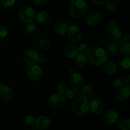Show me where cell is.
Returning a JSON list of instances; mask_svg holds the SVG:
<instances>
[{"label": "cell", "instance_id": "6da1fadb", "mask_svg": "<svg viewBox=\"0 0 130 130\" xmlns=\"http://www.w3.org/2000/svg\"><path fill=\"white\" fill-rule=\"evenodd\" d=\"M88 61L95 66H100L108 60L109 55L104 48L99 46H92L88 48L86 53Z\"/></svg>", "mask_w": 130, "mask_h": 130}, {"label": "cell", "instance_id": "7a4b0ae2", "mask_svg": "<svg viewBox=\"0 0 130 130\" xmlns=\"http://www.w3.org/2000/svg\"><path fill=\"white\" fill-rule=\"evenodd\" d=\"M90 101L88 99L82 97H77L74 100L72 108L74 113L78 116L86 115L89 110Z\"/></svg>", "mask_w": 130, "mask_h": 130}, {"label": "cell", "instance_id": "3957f363", "mask_svg": "<svg viewBox=\"0 0 130 130\" xmlns=\"http://www.w3.org/2000/svg\"><path fill=\"white\" fill-rule=\"evenodd\" d=\"M88 5L85 0H76L72 3L70 8V15L75 19L83 17L88 11Z\"/></svg>", "mask_w": 130, "mask_h": 130}, {"label": "cell", "instance_id": "277c9868", "mask_svg": "<svg viewBox=\"0 0 130 130\" xmlns=\"http://www.w3.org/2000/svg\"><path fill=\"white\" fill-rule=\"evenodd\" d=\"M18 16L21 21L25 23L32 22L36 17V13L30 6H22L19 10Z\"/></svg>", "mask_w": 130, "mask_h": 130}, {"label": "cell", "instance_id": "5b68a950", "mask_svg": "<svg viewBox=\"0 0 130 130\" xmlns=\"http://www.w3.org/2000/svg\"><path fill=\"white\" fill-rule=\"evenodd\" d=\"M67 34L68 39L73 44L78 43L82 39V30L76 25L68 26Z\"/></svg>", "mask_w": 130, "mask_h": 130}, {"label": "cell", "instance_id": "8992f818", "mask_svg": "<svg viewBox=\"0 0 130 130\" xmlns=\"http://www.w3.org/2000/svg\"><path fill=\"white\" fill-rule=\"evenodd\" d=\"M66 102L64 95L58 92L51 95L48 99V104L53 109H59L62 107L66 104Z\"/></svg>", "mask_w": 130, "mask_h": 130}, {"label": "cell", "instance_id": "52a82bcc", "mask_svg": "<svg viewBox=\"0 0 130 130\" xmlns=\"http://www.w3.org/2000/svg\"><path fill=\"white\" fill-rule=\"evenodd\" d=\"M22 58L26 64L32 66L36 65L39 62V55L34 50L27 49L23 53Z\"/></svg>", "mask_w": 130, "mask_h": 130}, {"label": "cell", "instance_id": "ba28073f", "mask_svg": "<svg viewBox=\"0 0 130 130\" xmlns=\"http://www.w3.org/2000/svg\"><path fill=\"white\" fill-rule=\"evenodd\" d=\"M43 75L41 68L38 65L29 66L27 68V76L30 80L37 81L39 80Z\"/></svg>", "mask_w": 130, "mask_h": 130}, {"label": "cell", "instance_id": "9c48e42d", "mask_svg": "<svg viewBox=\"0 0 130 130\" xmlns=\"http://www.w3.org/2000/svg\"><path fill=\"white\" fill-rule=\"evenodd\" d=\"M119 119L118 114L114 110L107 111L102 117L101 121L104 124H112L116 123Z\"/></svg>", "mask_w": 130, "mask_h": 130}, {"label": "cell", "instance_id": "30bf717a", "mask_svg": "<svg viewBox=\"0 0 130 130\" xmlns=\"http://www.w3.org/2000/svg\"><path fill=\"white\" fill-rule=\"evenodd\" d=\"M102 18V14L100 11H93L86 17V22L90 26L96 27L100 24Z\"/></svg>", "mask_w": 130, "mask_h": 130}, {"label": "cell", "instance_id": "8fae6325", "mask_svg": "<svg viewBox=\"0 0 130 130\" xmlns=\"http://www.w3.org/2000/svg\"><path fill=\"white\" fill-rule=\"evenodd\" d=\"M108 38L114 43H118L120 41L122 37V32L120 29L116 25L109 26L107 30Z\"/></svg>", "mask_w": 130, "mask_h": 130}, {"label": "cell", "instance_id": "7c38bea8", "mask_svg": "<svg viewBox=\"0 0 130 130\" xmlns=\"http://www.w3.org/2000/svg\"><path fill=\"white\" fill-rule=\"evenodd\" d=\"M51 124V119L46 116H41L35 119L34 125L38 129L43 130L48 129Z\"/></svg>", "mask_w": 130, "mask_h": 130}, {"label": "cell", "instance_id": "4fadbf2b", "mask_svg": "<svg viewBox=\"0 0 130 130\" xmlns=\"http://www.w3.org/2000/svg\"><path fill=\"white\" fill-rule=\"evenodd\" d=\"M89 109H90L93 114L99 115L104 112V105L100 100L98 99H93L90 102Z\"/></svg>", "mask_w": 130, "mask_h": 130}, {"label": "cell", "instance_id": "5bb4252c", "mask_svg": "<svg viewBox=\"0 0 130 130\" xmlns=\"http://www.w3.org/2000/svg\"><path fill=\"white\" fill-rule=\"evenodd\" d=\"M119 51L126 55L130 54V34H127L119 43Z\"/></svg>", "mask_w": 130, "mask_h": 130}, {"label": "cell", "instance_id": "9a60e30c", "mask_svg": "<svg viewBox=\"0 0 130 130\" xmlns=\"http://www.w3.org/2000/svg\"><path fill=\"white\" fill-rule=\"evenodd\" d=\"M13 96L12 90L6 85L0 84V99L7 102L11 100Z\"/></svg>", "mask_w": 130, "mask_h": 130}, {"label": "cell", "instance_id": "2e32d148", "mask_svg": "<svg viewBox=\"0 0 130 130\" xmlns=\"http://www.w3.org/2000/svg\"><path fill=\"white\" fill-rule=\"evenodd\" d=\"M63 54L69 58H74L78 54L77 46L74 44H68L63 48Z\"/></svg>", "mask_w": 130, "mask_h": 130}, {"label": "cell", "instance_id": "e0dca14e", "mask_svg": "<svg viewBox=\"0 0 130 130\" xmlns=\"http://www.w3.org/2000/svg\"><path fill=\"white\" fill-rule=\"evenodd\" d=\"M117 99L120 102H124L128 100L130 96V90L127 88L123 87L118 89L116 92Z\"/></svg>", "mask_w": 130, "mask_h": 130}, {"label": "cell", "instance_id": "ac0fdd59", "mask_svg": "<svg viewBox=\"0 0 130 130\" xmlns=\"http://www.w3.org/2000/svg\"><path fill=\"white\" fill-rule=\"evenodd\" d=\"M69 80L72 85L77 86H83L85 82V79L83 76L77 72H73L69 76Z\"/></svg>", "mask_w": 130, "mask_h": 130}, {"label": "cell", "instance_id": "d6986e66", "mask_svg": "<svg viewBox=\"0 0 130 130\" xmlns=\"http://www.w3.org/2000/svg\"><path fill=\"white\" fill-rule=\"evenodd\" d=\"M50 14L45 10H41L39 11L36 14L35 19L36 20L37 22L40 24H44L48 22L50 20Z\"/></svg>", "mask_w": 130, "mask_h": 130}, {"label": "cell", "instance_id": "ffe728a7", "mask_svg": "<svg viewBox=\"0 0 130 130\" xmlns=\"http://www.w3.org/2000/svg\"><path fill=\"white\" fill-rule=\"evenodd\" d=\"M67 29H68V26L65 23H59V24H57L54 27V34H55L57 36H63L67 34Z\"/></svg>", "mask_w": 130, "mask_h": 130}, {"label": "cell", "instance_id": "44dd1931", "mask_svg": "<svg viewBox=\"0 0 130 130\" xmlns=\"http://www.w3.org/2000/svg\"><path fill=\"white\" fill-rule=\"evenodd\" d=\"M108 55L112 56V57H116L119 53V48L117 45L116 43L114 42H110L108 43L106 46V50Z\"/></svg>", "mask_w": 130, "mask_h": 130}, {"label": "cell", "instance_id": "7402d4cb", "mask_svg": "<svg viewBox=\"0 0 130 130\" xmlns=\"http://www.w3.org/2000/svg\"><path fill=\"white\" fill-rule=\"evenodd\" d=\"M104 69L109 74H114L117 71V66L112 61H107L104 63Z\"/></svg>", "mask_w": 130, "mask_h": 130}, {"label": "cell", "instance_id": "603a6c76", "mask_svg": "<svg viewBox=\"0 0 130 130\" xmlns=\"http://www.w3.org/2000/svg\"><path fill=\"white\" fill-rule=\"evenodd\" d=\"M79 91L76 88L71 87L69 88H67L66 92L64 93L65 97L71 100H75L79 97Z\"/></svg>", "mask_w": 130, "mask_h": 130}, {"label": "cell", "instance_id": "cb8c5ba5", "mask_svg": "<svg viewBox=\"0 0 130 130\" xmlns=\"http://www.w3.org/2000/svg\"><path fill=\"white\" fill-rule=\"evenodd\" d=\"M93 93L92 88L91 86L88 85H83L82 88H81V90L79 91L80 95L81 97L84 98V99H88L91 96Z\"/></svg>", "mask_w": 130, "mask_h": 130}, {"label": "cell", "instance_id": "d4e9b609", "mask_svg": "<svg viewBox=\"0 0 130 130\" xmlns=\"http://www.w3.org/2000/svg\"><path fill=\"white\" fill-rule=\"evenodd\" d=\"M75 62L79 67H84L88 62V58L86 54L78 53L75 57Z\"/></svg>", "mask_w": 130, "mask_h": 130}, {"label": "cell", "instance_id": "484cf974", "mask_svg": "<svg viewBox=\"0 0 130 130\" xmlns=\"http://www.w3.org/2000/svg\"><path fill=\"white\" fill-rule=\"evenodd\" d=\"M118 126L121 130H130V119L129 118L121 119L118 123Z\"/></svg>", "mask_w": 130, "mask_h": 130}, {"label": "cell", "instance_id": "4316f807", "mask_svg": "<svg viewBox=\"0 0 130 130\" xmlns=\"http://www.w3.org/2000/svg\"><path fill=\"white\" fill-rule=\"evenodd\" d=\"M38 27L34 22H30L26 26V32L29 36H34L36 33Z\"/></svg>", "mask_w": 130, "mask_h": 130}, {"label": "cell", "instance_id": "83f0119b", "mask_svg": "<svg viewBox=\"0 0 130 130\" xmlns=\"http://www.w3.org/2000/svg\"><path fill=\"white\" fill-rule=\"evenodd\" d=\"M119 65L122 69L129 70L130 68V58L129 57H124L119 62Z\"/></svg>", "mask_w": 130, "mask_h": 130}, {"label": "cell", "instance_id": "f1b7e54d", "mask_svg": "<svg viewBox=\"0 0 130 130\" xmlns=\"http://www.w3.org/2000/svg\"><path fill=\"white\" fill-rule=\"evenodd\" d=\"M112 85L116 88H120L124 86V80L122 78L114 79L112 81Z\"/></svg>", "mask_w": 130, "mask_h": 130}, {"label": "cell", "instance_id": "f546056e", "mask_svg": "<svg viewBox=\"0 0 130 130\" xmlns=\"http://www.w3.org/2000/svg\"><path fill=\"white\" fill-rule=\"evenodd\" d=\"M39 46L41 49L43 51H44V52L48 51L49 50L50 47L49 41L45 39H41L39 41Z\"/></svg>", "mask_w": 130, "mask_h": 130}, {"label": "cell", "instance_id": "4dcf8cb0", "mask_svg": "<svg viewBox=\"0 0 130 130\" xmlns=\"http://www.w3.org/2000/svg\"><path fill=\"white\" fill-rule=\"evenodd\" d=\"M105 8L108 11L114 12L117 10V4L114 1L110 0L105 4Z\"/></svg>", "mask_w": 130, "mask_h": 130}, {"label": "cell", "instance_id": "1f68e13d", "mask_svg": "<svg viewBox=\"0 0 130 130\" xmlns=\"http://www.w3.org/2000/svg\"><path fill=\"white\" fill-rule=\"evenodd\" d=\"M67 89V86L66 83H58V84L56 86V90L58 91V93H60L63 94Z\"/></svg>", "mask_w": 130, "mask_h": 130}, {"label": "cell", "instance_id": "d6a6232c", "mask_svg": "<svg viewBox=\"0 0 130 130\" xmlns=\"http://www.w3.org/2000/svg\"><path fill=\"white\" fill-rule=\"evenodd\" d=\"M24 123L27 126H32L35 122V118L32 116H27L24 120Z\"/></svg>", "mask_w": 130, "mask_h": 130}, {"label": "cell", "instance_id": "836d02e7", "mask_svg": "<svg viewBox=\"0 0 130 130\" xmlns=\"http://www.w3.org/2000/svg\"><path fill=\"white\" fill-rule=\"evenodd\" d=\"M77 51H78V53H81V54H86L88 50V47L86 44L84 43H81L77 47Z\"/></svg>", "mask_w": 130, "mask_h": 130}, {"label": "cell", "instance_id": "e575fe53", "mask_svg": "<svg viewBox=\"0 0 130 130\" xmlns=\"http://www.w3.org/2000/svg\"><path fill=\"white\" fill-rule=\"evenodd\" d=\"M50 58L46 54H42L39 56V62H40L41 64L46 65L49 62Z\"/></svg>", "mask_w": 130, "mask_h": 130}, {"label": "cell", "instance_id": "d590c367", "mask_svg": "<svg viewBox=\"0 0 130 130\" xmlns=\"http://www.w3.org/2000/svg\"><path fill=\"white\" fill-rule=\"evenodd\" d=\"M1 1L2 5L7 8L11 7L15 3V0H1Z\"/></svg>", "mask_w": 130, "mask_h": 130}, {"label": "cell", "instance_id": "8d00e7d4", "mask_svg": "<svg viewBox=\"0 0 130 130\" xmlns=\"http://www.w3.org/2000/svg\"><path fill=\"white\" fill-rule=\"evenodd\" d=\"M7 28L3 26H0V38H5L8 35Z\"/></svg>", "mask_w": 130, "mask_h": 130}, {"label": "cell", "instance_id": "74e56055", "mask_svg": "<svg viewBox=\"0 0 130 130\" xmlns=\"http://www.w3.org/2000/svg\"><path fill=\"white\" fill-rule=\"evenodd\" d=\"M99 44L100 45H101L102 46H105L106 47L107 45L109 43V41H108L107 39L105 38H101L99 39Z\"/></svg>", "mask_w": 130, "mask_h": 130}, {"label": "cell", "instance_id": "f35d334b", "mask_svg": "<svg viewBox=\"0 0 130 130\" xmlns=\"http://www.w3.org/2000/svg\"><path fill=\"white\" fill-rule=\"evenodd\" d=\"M34 3L37 6H42L46 3L47 0H33Z\"/></svg>", "mask_w": 130, "mask_h": 130}, {"label": "cell", "instance_id": "ab89813d", "mask_svg": "<svg viewBox=\"0 0 130 130\" xmlns=\"http://www.w3.org/2000/svg\"><path fill=\"white\" fill-rule=\"evenodd\" d=\"M95 4H96V5H105L108 1H109L110 0H91Z\"/></svg>", "mask_w": 130, "mask_h": 130}, {"label": "cell", "instance_id": "60d3db41", "mask_svg": "<svg viewBox=\"0 0 130 130\" xmlns=\"http://www.w3.org/2000/svg\"><path fill=\"white\" fill-rule=\"evenodd\" d=\"M124 87L127 88L128 89L130 90V76H129L126 78V79L124 81Z\"/></svg>", "mask_w": 130, "mask_h": 130}, {"label": "cell", "instance_id": "b9f144b4", "mask_svg": "<svg viewBox=\"0 0 130 130\" xmlns=\"http://www.w3.org/2000/svg\"><path fill=\"white\" fill-rule=\"evenodd\" d=\"M111 1H114V2H118V1H121V0H111Z\"/></svg>", "mask_w": 130, "mask_h": 130}, {"label": "cell", "instance_id": "7bdbcfd3", "mask_svg": "<svg viewBox=\"0 0 130 130\" xmlns=\"http://www.w3.org/2000/svg\"><path fill=\"white\" fill-rule=\"evenodd\" d=\"M70 1H71V2H72V3H73V2H74L75 1H76V0H69Z\"/></svg>", "mask_w": 130, "mask_h": 130}, {"label": "cell", "instance_id": "ee69618b", "mask_svg": "<svg viewBox=\"0 0 130 130\" xmlns=\"http://www.w3.org/2000/svg\"><path fill=\"white\" fill-rule=\"evenodd\" d=\"M0 44H1V39H0Z\"/></svg>", "mask_w": 130, "mask_h": 130}, {"label": "cell", "instance_id": "f6af8a7d", "mask_svg": "<svg viewBox=\"0 0 130 130\" xmlns=\"http://www.w3.org/2000/svg\"><path fill=\"white\" fill-rule=\"evenodd\" d=\"M31 130H38V129H31Z\"/></svg>", "mask_w": 130, "mask_h": 130}]
</instances>
